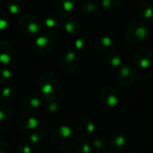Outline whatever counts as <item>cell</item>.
<instances>
[{"instance_id": "32", "label": "cell", "mask_w": 153, "mask_h": 153, "mask_svg": "<svg viewBox=\"0 0 153 153\" xmlns=\"http://www.w3.org/2000/svg\"><path fill=\"white\" fill-rule=\"evenodd\" d=\"M93 145H94V147H95L97 149H98V150H103V149H105V146H106V140H105V138L103 137V136H98V137H97V138L94 140Z\"/></svg>"}, {"instance_id": "3", "label": "cell", "mask_w": 153, "mask_h": 153, "mask_svg": "<svg viewBox=\"0 0 153 153\" xmlns=\"http://www.w3.org/2000/svg\"><path fill=\"white\" fill-rule=\"evenodd\" d=\"M149 36L148 25L142 22L131 24L124 32V40L129 44H138L145 42Z\"/></svg>"}, {"instance_id": "1", "label": "cell", "mask_w": 153, "mask_h": 153, "mask_svg": "<svg viewBox=\"0 0 153 153\" xmlns=\"http://www.w3.org/2000/svg\"><path fill=\"white\" fill-rule=\"evenodd\" d=\"M51 142L58 149L70 150L78 143V134L70 127L59 126L53 131Z\"/></svg>"}, {"instance_id": "7", "label": "cell", "mask_w": 153, "mask_h": 153, "mask_svg": "<svg viewBox=\"0 0 153 153\" xmlns=\"http://www.w3.org/2000/svg\"><path fill=\"white\" fill-rule=\"evenodd\" d=\"M100 101L104 107L114 108L118 105V91L112 86H105L100 90Z\"/></svg>"}, {"instance_id": "2", "label": "cell", "mask_w": 153, "mask_h": 153, "mask_svg": "<svg viewBox=\"0 0 153 153\" xmlns=\"http://www.w3.org/2000/svg\"><path fill=\"white\" fill-rule=\"evenodd\" d=\"M18 28L20 33L25 37H38L43 30V24L36 16L27 14L21 16L19 18Z\"/></svg>"}, {"instance_id": "37", "label": "cell", "mask_w": 153, "mask_h": 153, "mask_svg": "<svg viewBox=\"0 0 153 153\" xmlns=\"http://www.w3.org/2000/svg\"><path fill=\"white\" fill-rule=\"evenodd\" d=\"M131 153H139V152H138V151H132Z\"/></svg>"}, {"instance_id": "5", "label": "cell", "mask_w": 153, "mask_h": 153, "mask_svg": "<svg viewBox=\"0 0 153 153\" xmlns=\"http://www.w3.org/2000/svg\"><path fill=\"white\" fill-rule=\"evenodd\" d=\"M59 81L58 76L52 71H46L42 74L39 79V87L41 92L45 96H53L59 88Z\"/></svg>"}, {"instance_id": "19", "label": "cell", "mask_w": 153, "mask_h": 153, "mask_svg": "<svg viewBox=\"0 0 153 153\" xmlns=\"http://www.w3.org/2000/svg\"><path fill=\"white\" fill-rule=\"evenodd\" d=\"M138 16L140 19H149L153 16V3L149 1L143 2L138 8Z\"/></svg>"}, {"instance_id": "14", "label": "cell", "mask_w": 153, "mask_h": 153, "mask_svg": "<svg viewBox=\"0 0 153 153\" xmlns=\"http://www.w3.org/2000/svg\"><path fill=\"white\" fill-rule=\"evenodd\" d=\"M44 25L50 33H57L60 27L63 26V21L61 20L60 16L57 15H50L45 18Z\"/></svg>"}, {"instance_id": "31", "label": "cell", "mask_w": 153, "mask_h": 153, "mask_svg": "<svg viewBox=\"0 0 153 153\" xmlns=\"http://www.w3.org/2000/svg\"><path fill=\"white\" fill-rule=\"evenodd\" d=\"M78 150L79 153H89L91 150V145L89 143V140H81L78 145Z\"/></svg>"}, {"instance_id": "16", "label": "cell", "mask_w": 153, "mask_h": 153, "mask_svg": "<svg viewBox=\"0 0 153 153\" xmlns=\"http://www.w3.org/2000/svg\"><path fill=\"white\" fill-rule=\"evenodd\" d=\"M79 10L85 16H96L99 12V6L92 0H84L79 5Z\"/></svg>"}, {"instance_id": "17", "label": "cell", "mask_w": 153, "mask_h": 153, "mask_svg": "<svg viewBox=\"0 0 153 153\" xmlns=\"http://www.w3.org/2000/svg\"><path fill=\"white\" fill-rule=\"evenodd\" d=\"M57 7L60 15L69 16L74 11L75 0H58Z\"/></svg>"}, {"instance_id": "10", "label": "cell", "mask_w": 153, "mask_h": 153, "mask_svg": "<svg viewBox=\"0 0 153 153\" xmlns=\"http://www.w3.org/2000/svg\"><path fill=\"white\" fill-rule=\"evenodd\" d=\"M63 28L71 36H79L82 32L81 23L71 16H66L65 20L63 21Z\"/></svg>"}, {"instance_id": "9", "label": "cell", "mask_w": 153, "mask_h": 153, "mask_svg": "<svg viewBox=\"0 0 153 153\" xmlns=\"http://www.w3.org/2000/svg\"><path fill=\"white\" fill-rule=\"evenodd\" d=\"M52 41L51 38L45 35H40L36 38L34 43V49L36 53L41 57L48 56L52 51Z\"/></svg>"}, {"instance_id": "26", "label": "cell", "mask_w": 153, "mask_h": 153, "mask_svg": "<svg viewBox=\"0 0 153 153\" xmlns=\"http://www.w3.org/2000/svg\"><path fill=\"white\" fill-rule=\"evenodd\" d=\"M88 38L86 35H80L78 38L76 39L75 43H74V47L75 50L76 51H85L88 46Z\"/></svg>"}, {"instance_id": "29", "label": "cell", "mask_w": 153, "mask_h": 153, "mask_svg": "<svg viewBox=\"0 0 153 153\" xmlns=\"http://www.w3.org/2000/svg\"><path fill=\"white\" fill-rule=\"evenodd\" d=\"M123 0H100V6L105 10H113L119 7Z\"/></svg>"}, {"instance_id": "21", "label": "cell", "mask_w": 153, "mask_h": 153, "mask_svg": "<svg viewBox=\"0 0 153 153\" xmlns=\"http://www.w3.org/2000/svg\"><path fill=\"white\" fill-rule=\"evenodd\" d=\"M13 78V70L9 65L0 66V86L8 84Z\"/></svg>"}, {"instance_id": "13", "label": "cell", "mask_w": 153, "mask_h": 153, "mask_svg": "<svg viewBox=\"0 0 153 153\" xmlns=\"http://www.w3.org/2000/svg\"><path fill=\"white\" fill-rule=\"evenodd\" d=\"M46 97L40 91H32L25 97V103L32 108H39L45 104Z\"/></svg>"}, {"instance_id": "30", "label": "cell", "mask_w": 153, "mask_h": 153, "mask_svg": "<svg viewBox=\"0 0 153 153\" xmlns=\"http://www.w3.org/2000/svg\"><path fill=\"white\" fill-rule=\"evenodd\" d=\"M13 108L8 105H2L0 106V122L6 121L11 115Z\"/></svg>"}, {"instance_id": "12", "label": "cell", "mask_w": 153, "mask_h": 153, "mask_svg": "<svg viewBox=\"0 0 153 153\" xmlns=\"http://www.w3.org/2000/svg\"><path fill=\"white\" fill-rule=\"evenodd\" d=\"M17 120H19L20 123L27 129L36 128L40 123L37 115L33 112H31V111L23 112L20 115H18Z\"/></svg>"}, {"instance_id": "33", "label": "cell", "mask_w": 153, "mask_h": 153, "mask_svg": "<svg viewBox=\"0 0 153 153\" xmlns=\"http://www.w3.org/2000/svg\"><path fill=\"white\" fill-rule=\"evenodd\" d=\"M23 153H31V149L28 146H25L23 149Z\"/></svg>"}, {"instance_id": "34", "label": "cell", "mask_w": 153, "mask_h": 153, "mask_svg": "<svg viewBox=\"0 0 153 153\" xmlns=\"http://www.w3.org/2000/svg\"><path fill=\"white\" fill-rule=\"evenodd\" d=\"M100 153H112V152L109 151V150H106V149H103Z\"/></svg>"}, {"instance_id": "36", "label": "cell", "mask_w": 153, "mask_h": 153, "mask_svg": "<svg viewBox=\"0 0 153 153\" xmlns=\"http://www.w3.org/2000/svg\"><path fill=\"white\" fill-rule=\"evenodd\" d=\"M6 2V0H0V5H2Z\"/></svg>"}, {"instance_id": "15", "label": "cell", "mask_w": 153, "mask_h": 153, "mask_svg": "<svg viewBox=\"0 0 153 153\" xmlns=\"http://www.w3.org/2000/svg\"><path fill=\"white\" fill-rule=\"evenodd\" d=\"M113 46H114V41L110 36H101L96 41L94 49L99 53H104V52H109V51L113 48Z\"/></svg>"}, {"instance_id": "4", "label": "cell", "mask_w": 153, "mask_h": 153, "mask_svg": "<svg viewBox=\"0 0 153 153\" xmlns=\"http://www.w3.org/2000/svg\"><path fill=\"white\" fill-rule=\"evenodd\" d=\"M139 79V70L135 66L122 65L116 74V79L120 86L128 88L132 86Z\"/></svg>"}, {"instance_id": "18", "label": "cell", "mask_w": 153, "mask_h": 153, "mask_svg": "<svg viewBox=\"0 0 153 153\" xmlns=\"http://www.w3.org/2000/svg\"><path fill=\"white\" fill-rule=\"evenodd\" d=\"M110 145L112 149L116 150H122L126 148L128 145V138L122 133L114 135L110 140Z\"/></svg>"}, {"instance_id": "28", "label": "cell", "mask_w": 153, "mask_h": 153, "mask_svg": "<svg viewBox=\"0 0 153 153\" xmlns=\"http://www.w3.org/2000/svg\"><path fill=\"white\" fill-rule=\"evenodd\" d=\"M9 13L8 11H6L5 9L0 7V32L5 31L7 29L9 25Z\"/></svg>"}, {"instance_id": "27", "label": "cell", "mask_w": 153, "mask_h": 153, "mask_svg": "<svg viewBox=\"0 0 153 153\" xmlns=\"http://www.w3.org/2000/svg\"><path fill=\"white\" fill-rule=\"evenodd\" d=\"M31 140L34 145H36L38 147H42L46 142V134H45V132H43L42 131H36L32 134Z\"/></svg>"}, {"instance_id": "11", "label": "cell", "mask_w": 153, "mask_h": 153, "mask_svg": "<svg viewBox=\"0 0 153 153\" xmlns=\"http://www.w3.org/2000/svg\"><path fill=\"white\" fill-rule=\"evenodd\" d=\"M14 54L13 46L7 41H0V65H9Z\"/></svg>"}, {"instance_id": "23", "label": "cell", "mask_w": 153, "mask_h": 153, "mask_svg": "<svg viewBox=\"0 0 153 153\" xmlns=\"http://www.w3.org/2000/svg\"><path fill=\"white\" fill-rule=\"evenodd\" d=\"M105 63L112 68H118L123 64V58L120 53L116 51H111L105 56Z\"/></svg>"}, {"instance_id": "25", "label": "cell", "mask_w": 153, "mask_h": 153, "mask_svg": "<svg viewBox=\"0 0 153 153\" xmlns=\"http://www.w3.org/2000/svg\"><path fill=\"white\" fill-rule=\"evenodd\" d=\"M1 98L6 101L13 100L17 96V88L16 87H6L2 89L1 92Z\"/></svg>"}, {"instance_id": "35", "label": "cell", "mask_w": 153, "mask_h": 153, "mask_svg": "<svg viewBox=\"0 0 153 153\" xmlns=\"http://www.w3.org/2000/svg\"><path fill=\"white\" fill-rule=\"evenodd\" d=\"M68 153H79L78 150H73V151H70V152H68Z\"/></svg>"}, {"instance_id": "24", "label": "cell", "mask_w": 153, "mask_h": 153, "mask_svg": "<svg viewBox=\"0 0 153 153\" xmlns=\"http://www.w3.org/2000/svg\"><path fill=\"white\" fill-rule=\"evenodd\" d=\"M44 105H45L46 111L49 112L50 114H53V113H56L59 109L60 101L54 95L49 96V97H46V100H45Z\"/></svg>"}, {"instance_id": "20", "label": "cell", "mask_w": 153, "mask_h": 153, "mask_svg": "<svg viewBox=\"0 0 153 153\" xmlns=\"http://www.w3.org/2000/svg\"><path fill=\"white\" fill-rule=\"evenodd\" d=\"M25 5V0H8L7 11L11 16H17L23 11Z\"/></svg>"}, {"instance_id": "6", "label": "cell", "mask_w": 153, "mask_h": 153, "mask_svg": "<svg viewBox=\"0 0 153 153\" xmlns=\"http://www.w3.org/2000/svg\"><path fill=\"white\" fill-rule=\"evenodd\" d=\"M80 65V58L79 52L76 51H67L61 59V67L68 74H74L79 69Z\"/></svg>"}, {"instance_id": "22", "label": "cell", "mask_w": 153, "mask_h": 153, "mask_svg": "<svg viewBox=\"0 0 153 153\" xmlns=\"http://www.w3.org/2000/svg\"><path fill=\"white\" fill-rule=\"evenodd\" d=\"M79 134L82 138H86L91 134H93V132L96 130V125L95 123L90 121V120H84L83 122H81V123L79 124Z\"/></svg>"}, {"instance_id": "8", "label": "cell", "mask_w": 153, "mask_h": 153, "mask_svg": "<svg viewBox=\"0 0 153 153\" xmlns=\"http://www.w3.org/2000/svg\"><path fill=\"white\" fill-rule=\"evenodd\" d=\"M132 61L139 68H147L153 61V54L149 48H140L133 52Z\"/></svg>"}]
</instances>
